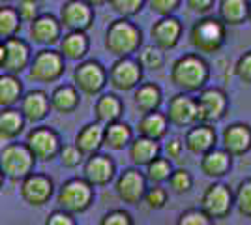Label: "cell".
I'll return each instance as SVG.
<instances>
[{
  "label": "cell",
  "instance_id": "cell-28",
  "mask_svg": "<svg viewBox=\"0 0 251 225\" xmlns=\"http://www.w3.org/2000/svg\"><path fill=\"white\" fill-rule=\"evenodd\" d=\"M129 160L135 167H145L152 160H156L157 156H161V145L159 141L148 139V137H133V141L129 143Z\"/></svg>",
  "mask_w": 251,
  "mask_h": 225
},
{
  "label": "cell",
  "instance_id": "cell-21",
  "mask_svg": "<svg viewBox=\"0 0 251 225\" xmlns=\"http://www.w3.org/2000/svg\"><path fill=\"white\" fill-rule=\"evenodd\" d=\"M218 143V133L214 124H206V122H197L191 128H188L186 135H184V147L195 156H202L208 150L216 149Z\"/></svg>",
  "mask_w": 251,
  "mask_h": 225
},
{
  "label": "cell",
  "instance_id": "cell-31",
  "mask_svg": "<svg viewBox=\"0 0 251 225\" xmlns=\"http://www.w3.org/2000/svg\"><path fill=\"white\" fill-rule=\"evenodd\" d=\"M133 141V128L124 120H115L105 124L103 128V147L111 150H124Z\"/></svg>",
  "mask_w": 251,
  "mask_h": 225
},
{
  "label": "cell",
  "instance_id": "cell-50",
  "mask_svg": "<svg viewBox=\"0 0 251 225\" xmlns=\"http://www.w3.org/2000/svg\"><path fill=\"white\" fill-rule=\"evenodd\" d=\"M186 2V6H188L189 11H193V13H197V15H208L210 11L214 10V6H216V0H184Z\"/></svg>",
  "mask_w": 251,
  "mask_h": 225
},
{
  "label": "cell",
  "instance_id": "cell-15",
  "mask_svg": "<svg viewBox=\"0 0 251 225\" xmlns=\"http://www.w3.org/2000/svg\"><path fill=\"white\" fill-rule=\"evenodd\" d=\"M32 47L26 40L19 36H13L4 40V62H2V72L13 75H21L25 70H28V64L32 60Z\"/></svg>",
  "mask_w": 251,
  "mask_h": 225
},
{
  "label": "cell",
  "instance_id": "cell-39",
  "mask_svg": "<svg viewBox=\"0 0 251 225\" xmlns=\"http://www.w3.org/2000/svg\"><path fill=\"white\" fill-rule=\"evenodd\" d=\"M234 206L240 216L251 220V178H246L238 184L234 192Z\"/></svg>",
  "mask_w": 251,
  "mask_h": 225
},
{
  "label": "cell",
  "instance_id": "cell-5",
  "mask_svg": "<svg viewBox=\"0 0 251 225\" xmlns=\"http://www.w3.org/2000/svg\"><path fill=\"white\" fill-rule=\"evenodd\" d=\"M66 74V60L60 51L52 47H43L38 53L32 54L28 64V79L34 83H56Z\"/></svg>",
  "mask_w": 251,
  "mask_h": 225
},
{
  "label": "cell",
  "instance_id": "cell-37",
  "mask_svg": "<svg viewBox=\"0 0 251 225\" xmlns=\"http://www.w3.org/2000/svg\"><path fill=\"white\" fill-rule=\"evenodd\" d=\"M139 56H137V62L141 64L143 70H150V72H157L161 70L163 64H165V54L163 51L156 47L154 43L152 45H141V49L137 51Z\"/></svg>",
  "mask_w": 251,
  "mask_h": 225
},
{
  "label": "cell",
  "instance_id": "cell-6",
  "mask_svg": "<svg viewBox=\"0 0 251 225\" xmlns=\"http://www.w3.org/2000/svg\"><path fill=\"white\" fill-rule=\"evenodd\" d=\"M94 186L86 182L84 178H70L60 186L56 193L58 208H62L70 214H83L94 203Z\"/></svg>",
  "mask_w": 251,
  "mask_h": 225
},
{
  "label": "cell",
  "instance_id": "cell-16",
  "mask_svg": "<svg viewBox=\"0 0 251 225\" xmlns=\"http://www.w3.org/2000/svg\"><path fill=\"white\" fill-rule=\"evenodd\" d=\"M165 117H167L169 124L175 128H191L193 124L199 122L195 98L191 94H186V92H180L176 96H173L169 100Z\"/></svg>",
  "mask_w": 251,
  "mask_h": 225
},
{
  "label": "cell",
  "instance_id": "cell-20",
  "mask_svg": "<svg viewBox=\"0 0 251 225\" xmlns=\"http://www.w3.org/2000/svg\"><path fill=\"white\" fill-rule=\"evenodd\" d=\"M221 149L229 156L238 158L251 150V126L246 122H234L221 133Z\"/></svg>",
  "mask_w": 251,
  "mask_h": 225
},
{
  "label": "cell",
  "instance_id": "cell-12",
  "mask_svg": "<svg viewBox=\"0 0 251 225\" xmlns=\"http://www.w3.org/2000/svg\"><path fill=\"white\" fill-rule=\"evenodd\" d=\"M94 8L84 0H66L58 13V21L66 30L88 32L94 25Z\"/></svg>",
  "mask_w": 251,
  "mask_h": 225
},
{
  "label": "cell",
  "instance_id": "cell-43",
  "mask_svg": "<svg viewBox=\"0 0 251 225\" xmlns=\"http://www.w3.org/2000/svg\"><path fill=\"white\" fill-rule=\"evenodd\" d=\"M15 11H17L21 23H28V25H30V23L42 13V6H40L38 0H17Z\"/></svg>",
  "mask_w": 251,
  "mask_h": 225
},
{
  "label": "cell",
  "instance_id": "cell-48",
  "mask_svg": "<svg viewBox=\"0 0 251 225\" xmlns=\"http://www.w3.org/2000/svg\"><path fill=\"white\" fill-rule=\"evenodd\" d=\"M184 139H180V137H171V139L161 147V152H165V158L171 161H176L182 158V154H184Z\"/></svg>",
  "mask_w": 251,
  "mask_h": 225
},
{
  "label": "cell",
  "instance_id": "cell-41",
  "mask_svg": "<svg viewBox=\"0 0 251 225\" xmlns=\"http://www.w3.org/2000/svg\"><path fill=\"white\" fill-rule=\"evenodd\" d=\"M169 201V192L161 184H152V188H147L143 195V203L147 204L150 210H161Z\"/></svg>",
  "mask_w": 251,
  "mask_h": 225
},
{
  "label": "cell",
  "instance_id": "cell-23",
  "mask_svg": "<svg viewBox=\"0 0 251 225\" xmlns=\"http://www.w3.org/2000/svg\"><path fill=\"white\" fill-rule=\"evenodd\" d=\"M58 51L64 56V60L81 62L90 51V38L86 32L66 30V34H62V38L58 42Z\"/></svg>",
  "mask_w": 251,
  "mask_h": 225
},
{
  "label": "cell",
  "instance_id": "cell-13",
  "mask_svg": "<svg viewBox=\"0 0 251 225\" xmlns=\"http://www.w3.org/2000/svg\"><path fill=\"white\" fill-rule=\"evenodd\" d=\"M19 193L26 204L43 206V204L49 203V199L54 193V182L49 175L32 171L19 182Z\"/></svg>",
  "mask_w": 251,
  "mask_h": 225
},
{
  "label": "cell",
  "instance_id": "cell-8",
  "mask_svg": "<svg viewBox=\"0 0 251 225\" xmlns=\"http://www.w3.org/2000/svg\"><path fill=\"white\" fill-rule=\"evenodd\" d=\"M195 101H197L199 122L216 124L229 111V96L218 86H204L202 90H199V96L195 98Z\"/></svg>",
  "mask_w": 251,
  "mask_h": 225
},
{
  "label": "cell",
  "instance_id": "cell-35",
  "mask_svg": "<svg viewBox=\"0 0 251 225\" xmlns=\"http://www.w3.org/2000/svg\"><path fill=\"white\" fill-rule=\"evenodd\" d=\"M23 23L11 4H0V40L19 36Z\"/></svg>",
  "mask_w": 251,
  "mask_h": 225
},
{
  "label": "cell",
  "instance_id": "cell-33",
  "mask_svg": "<svg viewBox=\"0 0 251 225\" xmlns=\"http://www.w3.org/2000/svg\"><path fill=\"white\" fill-rule=\"evenodd\" d=\"M26 120L21 115V111L15 107L0 109V141H15L25 129Z\"/></svg>",
  "mask_w": 251,
  "mask_h": 225
},
{
  "label": "cell",
  "instance_id": "cell-29",
  "mask_svg": "<svg viewBox=\"0 0 251 225\" xmlns=\"http://www.w3.org/2000/svg\"><path fill=\"white\" fill-rule=\"evenodd\" d=\"M169 126H171V124H169L165 113H161V111L157 109V111H152V113H145L143 117L139 118V122H137V131H139V135H143V137L161 141L167 135Z\"/></svg>",
  "mask_w": 251,
  "mask_h": 225
},
{
  "label": "cell",
  "instance_id": "cell-18",
  "mask_svg": "<svg viewBox=\"0 0 251 225\" xmlns=\"http://www.w3.org/2000/svg\"><path fill=\"white\" fill-rule=\"evenodd\" d=\"M116 165L111 156L96 152L92 156H86V161L83 165V178L94 188L107 186L115 178Z\"/></svg>",
  "mask_w": 251,
  "mask_h": 225
},
{
  "label": "cell",
  "instance_id": "cell-22",
  "mask_svg": "<svg viewBox=\"0 0 251 225\" xmlns=\"http://www.w3.org/2000/svg\"><path fill=\"white\" fill-rule=\"evenodd\" d=\"M19 111H21V115L25 117L26 122H32V124L42 122L51 113L49 94L42 88L23 92L21 100H19Z\"/></svg>",
  "mask_w": 251,
  "mask_h": 225
},
{
  "label": "cell",
  "instance_id": "cell-17",
  "mask_svg": "<svg viewBox=\"0 0 251 225\" xmlns=\"http://www.w3.org/2000/svg\"><path fill=\"white\" fill-rule=\"evenodd\" d=\"M182 34H184V25L178 19L176 15H165V17H159L152 28H150V38L152 43L159 47L163 53L175 49L180 40H182Z\"/></svg>",
  "mask_w": 251,
  "mask_h": 225
},
{
  "label": "cell",
  "instance_id": "cell-55",
  "mask_svg": "<svg viewBox=\"0 0 251 225\" xmlns=\"http://www.w3.org/2000/svg\"><path fill=\"white\" fill-rule=\"evenodd\" d=\"M248 21L251 23V2H250V11H248Z\"/></svg>",
  "mask_w": 251,
  "mask_h": 225
},
{
  "label": "cell",
  "instance_id": "cell-38",
  "mask_svg": "<svg viewBox=\"0 0 251 225\" xmlns=\"http://www.w3.org/2000/svg\"><path fill=\"white\" fill-rule=\"evenodd\" d=\"M167 182L171 192L178 193V195H184V193L191 192V188H193V176H191V173L188 169L178 167V169H173Z\"/></svg>",
  "mask_w": 251,
  "mask_h": 225
},
{
  "label": "cell",
  "instance_id": "cell-49",
  "mask_svg": "<svg viewBox=\"0 0 251 225\" xmlns=\"http://www.w3.org/2000/svg\"><path fill=\"white\" fill-rule=\"evenodd\" d=\"M45 225H77V220H75L74 214L66 212L62 208H56V210H52L51 214L47 216Z\"/></svg>",
  "mask_w": 251,
  "mask_h": 225
},
{
  "label": "cell",
  "instance_id": "cell-51",
  "mask_svg": "<svg viewBox=\"0 0 251 225\" xmlns=\"http://www.w3.org/2000/svg\"><path fill=\"white\" fill-rule=\"evenodd\" d=\"M84 2H88L92 8H100V6H105V4H109V0H84Z\"/></svg>",
  "mask_w": 251,
  "mask_h": 225
},
{
  "label": "cell",
  "instance_id": "cell-32",
  "mask_svg": "<svg viewBox=\"0 0 251 225\" xmlns=\"http://www.w3.org/2000/svg\"><path fill=\"white\" fill-rule=\"evenodd\" d=\"M250 0H220L218 17L225 26H238L248 21Z\"/></svg>",
  "mask_w": 251,
  "mask_h": 225
},
{
  "label": "cell",
  "instance_id": "cell-34",
  "mask_svg": "<svg viewBox=\"0 0 251 225\" xmlns=\"http://www.w3.org/2000/svg\"><path fill=\"white\" fill-rule=\"evenodd\" d=\"M23 92V81L19 79V75L0 74V109L2 107H15V103H19Z\"/></svg>",
  "mask_w": 251,
  "mask_h": 225
},
{
  "label": "cell",
  "instance_id": "cell-52",
  "mask_svg": "<svg viewBox=\"0 0 251 225\" xmlns=\"http://www.w3.org/2000/svg\"><path fill=\"white\" fill-rule=\"evenodd\" d=\"M2 62H4V40H0V68H2Z\"/></svg>",
  "mask_w": 251,
  "mask_h": 225
},
{
  "label": "cell",
  "instance_id": "cell-27",
  "mask_svg": "<svg viewBox=\"0 0 251 225\" xmlns=\"http://www.w3.org/2000/svg\"><path fill=\"white\" fill-rule=\"evenodd\" d=\"M51 111L58 115H70L81 105V92L74 85H58L49 96Z\"/></svg>",
  "mask_w": 251,
  "mask_h": 225
},
{
  "label": "cell",
  "instance_id": "cell-4",
  "mask_svg": "<svg viewBox=\"0 0 251 225\" xmlns=\"http://www.w3.org/2000/svg\"><path fill=\"white\" fill-rule=\"evenodd\" d=\"M36 167V158L25 143L10 141L0 150V171L13 182H21L26 175H30Z\"/></svg>",
  "mask_w": 251,
  "mask_h": 225
},
{
  "label": "cell",
  "instance_id": "cell-10",
  "mask_svg": "<svg viewBox=\"0 0 251 225\" xmlns=\"http://www.w3.org/2000/svg\"><path fill=\"white\" fill-rule=\"evenodd\" d=\"M143 68L133 56L116 58L107 72V83L118 92H129L143 83Z\"/></svg>",
  "mask_w": 251,
  "mask_h": 225
},
{
  "label": "cell",
  "instance_id": "cell-40",
  "mask_svg": "<svg viewBox=\"0 0 251 225\" xmlns=\"http://www.w3.org/2000/svg\"><path fill=\"white\" fill-rule=\"evenodd\" d=\"M109 6L118 17L131 19V17L139 15L147 4H145V0H109Z\"/></svg>",
  "mask_w": 251,
  "mask_h": 225
},
{
  "label": "cell",
  "instance_id": "cell-1",
  "mask_svg": "<svg viewBox=\"0 0 251 225\" xmlns=\"http://www.w3.org/2000/svg\"><path fill=\"white\" fill-rule=\"evenodd\" d=\"M171 83L180 92H199L210 81V64L197 53H188L176 58L171 66Z\"/></svg>",
  "mask_w": 251,
  "mask_h": 225
},
{
  "label": "cell",
  "instance_id": "cell-54",
  "mask_svg": "<svg viewBox=\"0 0 251 225\" xmlns=\"http://www.w3.org/2000/svg\"><path fill=\"white\" fill-rule=\"evenodd\" d=\"M11 2H15V0H0V4H11Z\"/></svg>",
  "mask_w": 251,
  "mask_h": 225
},
{
  "label": "cell",
  "instance_id": "cell-11",
  "mask_svg": "<svg viewBox=\"0 0 251 225\" xmlns=\"http://www.w3.org/2000/svg\"><path fill=\"white\" fill-rule=\"evenodd\" d=\"M232 206H234V193L223 182L210 184L201 197V210L212 220L227 218Z\"/></svg>",
  "mask_w": 251,
  "mask_h": 225
},
{
  "label": "cell",
  "instance_id": "cell-19",
  "mask_svg": "<svg viewBox=\"0 0 251 225\" xmlns=\"http://www.w3.org/2000/svg\"><path fill=\"white\" fill-rule=\"evenodd\" d=\"M62 25L52 13H40L28 26V36L34 43L42 47H52L62 38Z\"/></svg>",
  "mask_w": 251,
  "mask_h": 225
},
{
  "label": "cell",
  "instance_id": "cell-53",
  "mask_svg": "<svg viewBox=\"0 0 251 225\" xmlns=\"http://www.w3.org/2000/svg\"><path fill=\"white\" fill-rule=\"evenodd\" d=\"M4 180H6V176H4V173L0 171V190L4 188Z\"/></svg>",
  "mask_w": 251,
  "mask_h": 225
},
{
  "label": "cell",
  "instance_id": "cell-26",
  "mask_svg": "<svg viewBox=\"0 0 251 225\" xmlns=\"http://www.w3.org/2000/svg\"><path fill=\"white\" fill-rule=\"evenodd\" d=\"M124 115V101L115 92H101L96 98L94 117L101 124H111L115 120H120Z\"/></svg>",
  "mask_w": 251,
  "mask_h": 225
},
{
  "label": "cell",
  "instance_id": "cell-7",
  "mask_svg": "<svg viewBox=\"0 0 251 225\" xmlns=\"http://www.w3.org/2000/svg\"><path fill=\"white\" fill-rule=\"evenodd\" d=\"M74 83L72 85L84 96L96 98L103 92L107 86V68L100 60H81L74 70Z\"/></svg>",
  "mask_w": 251,
  "mask_h": 225
},
{
  "label": "cell",
  "instance_id": "cell-14",
  "mask_svg": "<svg viewBox=\"0 0 251 225\" xmlns=\"http://www.w3.org/2000/svg\"><path fill=\"white\" fill-rule=\"evenodd\" d=\"M148 182L145 178V173L139 167H127L118 175L115 182V192L118 199L126 204H139L143 203V195L147 192Z\"/></svg>",
  "mask_w": 251,
  "mask_h": 225
},
{
  "label": "cell",
  "instance_id": "cell-45",
  "mask_svg": "<svg viewBox=\"0 0 251 225\" xmlns=\"http://www.w3.org/2000/svg\"><path fill=\"white\" fill-rule=\"evenodd\" d=\"M145 4L152 13L165 17V15H175V11L182 6V0H145Z\"/></svg>",
  "mask_w": 251,
  "mask_h": 225
},
{
  "label": "cell",
  "instance_id": "cell-3",
  "mask_svg": "<svg viewBox=\"0 0 251 225\" xmlns=\"http://www.w3.org/2000/svg\"><path fill=\"white\" fill-rule=\"evenodd\" d=\"M227 40V26L220 21V17L202 15L193 23L189 30V43L197 53L210 54L218 53Z\"/></svg>",
  "mask_w": 251,
  "mask_h": 225
},
{
  "label": "cell",
  "instance_id": "cell-2",
  "mask_svg": "<svg viewBox=\"0 0 251 225\" xmlns=\"http://www.w3.org/2000/svg\"><path fill=\"white\" fill-rule=\"evenodd\" d=\"M143 45V30L131 19L118 17L105 30V49L115 58L133 56Z\"/></svg>",
  "mask_w": 251,
  "mask_h": 225
},
{
  "label": "cell",
  "instance_id": "cell-30",
  "mask_svg": "<svg viewBox=\"0 0 251 225\" xmlns=\"http://www.w3.org/2000/svg\"><path fill=\"white\" fill-rule=\"evenodd\" d=\"M133 103L143 115L157 111L163 103V92L156 83H141L133 88Z\"/></svg>",
  "mask_w": 251,
  "mask_h": 225
},
{
  "label": "cell",
  "instance_id": "cell-46",
  "mask_svg": "<svg viewBox=\"0 0 251 225\" xmlns=\"http://www.w3.org/2000/svg\"><path fill=\"white\" fill-rule=\"evenodd\" d=\"M100 225H135L133 224V218L127 210L122 208H115V210H109L107 214H103V218L100 220Z\"/></svg>",
  "mask_w": 251,
  "mask_h": 225
},
{
  "label": "cell",
  "instance_id": "cell-24",
  "mask_svg": "<svg viewBox=\"0 0 251 225\" xmlns=\"http://www.w3.org/2000/svg\"><path fill=\"white\" fill-rule=\"evenodd\" d=\"M201 173L208 178H223L232 167V156H229L223 149H212L201 156Z\"/></svg>",
  "mask_w": 251,
  "mask_h": 225
},
{
  "label": "cell",
  "instance_id": "cell-25",
  "mask_svg": "<svg viewBox=\"0 0 251 225\" xmlns=\"http://www.w3.org/2000/svg\"><path fill=\"white\" fill-rule=\"evenodd\" d=\"M103 128L105 126L101 122L94 120V122L84 124L83 128L77 131L74 145L83 152L84 158L101 150V147H103Z\"/></svg>",
  "mask_w": 251,
  "mask_h": 225
},
{
  "label": "cell",
  "instance_id": "cell-44",
  "mask_svg": "<svg viewBox=\"0 0 251 225\" xmlns=\"http://www.w3.org/2000/svg\"><path fill=\"white\" fill-rule=\"evenodd\" d=\"M176 225H214V220L208 218L201 208H189L178 216Z\"/></svg>",
  "mask_w": 251,
  "mask_h": 225
},
{
  "label": "cell",
  "instance_id": "cell-9",
  "mask_svg": "<svg viewBox=\"0 0 251 225\" xmlns=\"http://www.w3.org/2000/svg\"><path fill=\"white\" fill-rule=\"evenodd\" d=\"M25 145L28 147L36 161H52L54 158H58L62 139L49 126H38L28 131Z\"/></svg>",
  "mask_w": 251,
  "mask_h": 225
},
{
  "label": "cell",
  "instance_id": "cell-36",
  "mask_svg": "<svg viewBox=\"0 0 251 225\" xmlns=\"http://www.w3.org/2000/svg\"><path fill=\"white\" fill-rule=\"evenodd\" d=\"M173 161L163 158V156H157L156 160H152L148 165H145V178L150 184H165L173 173Z\"/></svg>",
  "mask_w": 251,
  "mask_h": 225
},
{
  "label": "cell",
  "instance_id": "cell-47",
  "mask_svg": "<svg viewBox=\"0 0 251 225\" xmlns=\"http://www.w3.org/2000/svg\"><path fill=\"white\" fill-rule=\"evenodd\" d=\"M234 74L242 83L251 85V51H246L234 64Z\"/></svg>",
  "mask_w": 251,
  "mask_h": 225
},
{
  "label": "cell",
  "instance_id": "cell-42",
  "mask_svg": "<svg viewBox=\"0 0 251 225\" xmlns=\"http://www.w3.org/2000/svg\"><path fill=\"white\" fill-rule=\"evenodd\" d=\"M58 158H60L62 167H66V169H75V167H79L83 163L84 154L75 145H62L60 152H58Z\"/></svg>",
  "mask_w": 251,
  "mask_h": 225
}]
</instances>
